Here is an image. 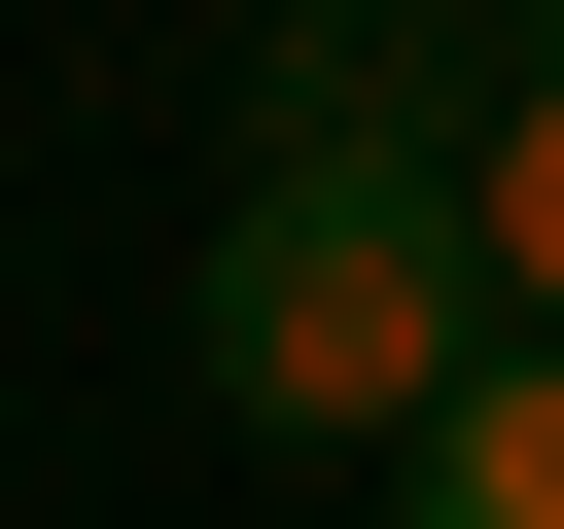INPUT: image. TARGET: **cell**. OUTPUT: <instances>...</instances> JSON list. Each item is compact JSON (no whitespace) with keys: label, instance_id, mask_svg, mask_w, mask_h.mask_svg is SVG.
Segmentation results:
<instances>
[{"label":"cell","instance_id":"4","mask_svg":"<svg viewBox=\"0 0 564 529\" xmlns=\"http://www.w3.org/2000/svg\"><path fill=\"white\" fill-rule=\"evenodd\" d=\"M494 282H529V317H564V71H529V106H494Z\"/></svg>","mask_w":564,"mask_h":529},{"label":"cell","instance_id":"1","mask_svg":"<svg viewBox=\"0 0 564 529\" xmlns=\"http://www.w3.org/2000/svg\"><path fill=\"white\" fill-rule=\"evenodd\" d=\"M494 317H529V282H494V176H212V247H176L212 423H352V458H388Z\"/></svg>","mask_w":564,"mask_h":529},{"label":"cell","instance_id":"3","mask_svg":"<svg viewBox=\"0 0 564 529\" xmlns=\"http://www.w3.org/2000/svg\"><path fill=\"white\" fill-rule=\"evenodd\" d=\"M388 529H564V317H494V353L388 423Z\"/></svg>","mask_w":564,"mask_h":529},{"label":"cell","instance_id":"2","mask_svg":"<svg viewBox=\"0 0 564 529\" xmlns=\"http://www.w3.org/2000/svg\"><path fill=\"white\" fill-rule=\"evenodd\" d=\"M564 0H247V176H494Z\"/></svg>","mask_w":564,"mask_h":529}]
</instances>
